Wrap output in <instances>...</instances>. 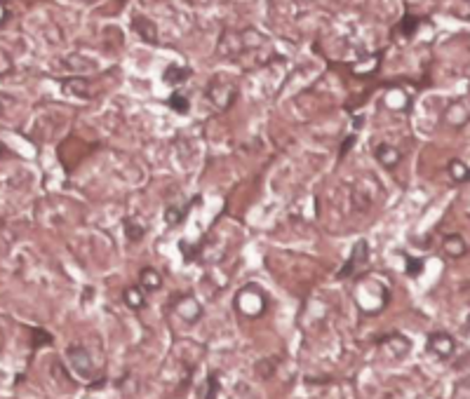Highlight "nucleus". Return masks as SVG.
<instances>
[{
    "label": "nucleus",
    "instance_id": "nucleus-1",
    "mask_svg": "<svg viewBox=\"0 0 470 399\" xmlns=\"http://www.w3.org/2000/svg\"><path fill=\"white\" fill-rule=\"evenodd\" d=\"M233 82L231 80H226L223 75H216V78L209 82V101H214L219 108H226L228 104H231V99H233Z\"/></svg>",
    "mask_w": 470,
    "mask_h": 399
},
{
    "label": "nucleus",
    "instance_id": "nucleus-2",
    "mask_svg": "<svg viewBox=\"0 0 470 399\" xmlns=\"http://www.w3.org/2000/svg\"><path fill=\"white\" fill-rule=\"evenodd\" d=\"M174 312L184 322H198L200 315H202V308H200V303L193 296H179L177 301H174Z\"/></svg>",
    "mask_w": 470,
    "mask_h": 399
},
{
    "label": "nucleus",
    "instance_id": "nucleus-3",
    "mask_svg": "<svg viewBox=\"0 0 470 399\" xmlns=\"http://www.w3.org/2000/svg\"><path fill=\"white\" fill-rule=\"evenodd\" d=\"M68 359H71V366L75 369V373H78L80 378H89L92 373H94V364H92V359H89L87 350H82V347H68Z\"/></svg>",
    "mask_w": 470,
    "mask_h": 399
},
{
    "label": "nucleus",
    "instance_id": "nucleus-4",
    "mask_svg": "<svg viewBox=\"0 0 470 399\" xmlns=\"http://www.w3.org/2000/svg\"><path fill=\"white\" fill-rule=\"evenodd\" d=\"M132 28L139 33L141 40H146V43H158V31H155L151 19H146L143 14H134L132 17Z\"/></svg>",
    "mask_w": 470,
    "mask_h": 399
},
{
    "label": "nucleus",
    "instance_id": "nucleus-5",
    "mask_svg": "<svg viewBox=\"0 0 470 399\" xmlns=\"http://www.w3.org/2000/svg\"><path fill=\"white\" fill-rule=\"evenodd\" d=\"M428 350L437 357H449L454 352V341L447 334H433L428 338Z\"/></svg>",
    "mask_w": 470,
    "mask_h": 399
},
{
    "label": "nucleus",
    "instance_id": "nucleus-6",
    "mask_svg": "<svg viewBox=\"0 0 470 399\" xmlns=\"http://www.w3.org/2000/svg\"><path fill=\"white\" fill-rule=\"evenodd\" d=\"M381 345L386 347V350H391L395 357H404L409 352V341L404 336H400V334H393V336L383 338Z\"/></svg>",
    "mask_w": 470,
    "mask_h": 399
},
{
    "label": "nucleus",
    "instance_id": "nucleus-7",
    "mask_svg": "<svg viewBox=\"0 0 470 399\" xmlns=\"http://www.w3.org/2000/svg\"><path fill=\"white\" fill-rule=\"evenodd\" d=\"M376 160H379L386 169H393L400 162V153L395 151L393 146H388V143H381V146L376 148Z\"/></svg>",
    "mask_w": 470,
    "mask_h": 399
},
{
    "label": "nucleus",
    "instance_id": "nucleus-8",
    "mask_svg": "<svg viewBox=\"0 0 470 399\" xmlns=\"http://www.w3.org/2000/svg\"><path fill=\"white\" fill-rule=\"evenodd\" d=\"M444 251L454 258L463 256V254H466V242H463L461 235H447V237H444Z\"/></svg>",
    "mask_w": 470,
    "mask_h": 399
},
{
    "label": "nucleus",
    "instance_id": "nucleus-9",
    "mask_svg": "<svg viewBox=\"0 0 470 399\" xmlns=\"http://www.w3.org/2000/svg\"><path fill=\"white\" fill-rule=\"evenodd\" d=\"M139 280H141V286L143 289H148V291H155V289H160V284H162L160 273L158 270H153V268H143Z\"/></svg>",
    "mask_w": 470,
    "mask_h": 399
},
{
    "label": "nucleus",
    "instance_id": "nucleus-10",
    "mask_svg": "<svg viewBox=\"0 0 470 399\" xmlns=\"http://www.w3.org/2000/svg\"><path fill=\"white\" fill-rule=\"evenodd\" d=\"M364 254H367V244H364V242H357V244H355V254H353V258H350V261L346 263V268L341 270V277H348V275H350V273H353V268L357 266V263H360V258L364 261Z\"/></svg>",
    "mask_w": 470,
    "mask_h": 399
},
{
    "label": "nucleus",
    "instance_id": "nucleus-11",
    "mask_svg": "<svg viewBox=\"0 0 470 399\" xmlns=\"http://www.w3.org/2000/svg\"><path fill=\"white\" fill-rule=\"evenodd\" d=\"M449 174H452L454 181H466V178L470 176L468 167L463 165L461 160H452V162H449Z\"/></svg>",
    "mask_w": 470,
    "mask_h": 399
},
{
    "label": "nucleus",
    "instance_id": "nucleus-12",
    "mask_svg": "<svg viewBox=\"0 0 470 399\" xmlns=\"http://www.w3.org/2000/svg\"><path fill=\"white\" fill-rule=\"evenodd\" d=\"M125 303L130 305V308H141L143 305V296L139 289H127L125 291Z\"/></svg>",
    "mask_w": 470,
    "mask_h": 399
},
{
    "label": "nucleus",
    "instance_id": "nucleus-13",
    "mask_svg": "<svg viewBox=\"0 0 470 399\" xmlns=\"http://www.w3.org/2000/svg\"><path fill=\"white\" fill-rule=\"evenodd\" d=\"M216 392H219V378H216V376H209V390H207V399H216Z\"/></svg>",
    "mask_w": 470,
    "mask_h": 399
},
{
    "label": "nucleus",
    "instance_id": "nucleus-14",
    "mask_svg": "<svg viewBox=\"0 0 470 399\" xmlns=\"http://www.w3.org/2000/svg\"><path fill=\"white\" fill-rule=\"evenodd\" d=\"M52 338L47 336L45 331H36V345H40V343H50Z\"/></svg>",
    "mask_w": 470,
    "mask_h": 399
},
{
    "label": "nucleus",
    "instance_id": "nucleus-15",
    "mask_svg": "<svg viewBox=\"0 0 470 399\" xmlns=\"http://www.w3.org/2000/svg\"><path fill=\"white\" fill-rule=\"evenodd\" d=\"M418 270H421V261H411L409 263V275H416Z\"/></svg>",
    "mask_w": 470,
    "mask_h": 399
},
{
    "label": "nucleus",
    "instance_id": "nucleus-16",
    "mask_svg": "<svg viewBox=\"0 0 470 399\" xmlns=\"http://www.w3.org/2000/svg\"><path fill=\"white\" fill-rule=\"evenodd\" d=\"M0 113H2V101H0Z\"/></svg>",
    "mask_w": 470,
    "mask_h": 399
}]
</instances>
